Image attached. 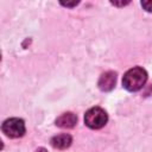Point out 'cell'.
I'll return each instance as SVG.
<instances>
[{"instance_id":"obj_1","label":"cell","mask_w":152,"mask_h":152,"mask_svg":"<svg viewBox=\"0 0 152 152\" xmlns=\"http://www.w3.org/2000/svg\"><path fill=\"white\" fill-rule=\"evenodd\" d=\"M147 81V72L141 66H134L129 69L122 77V86L128 91L140 90Z\"/></svg>"},{"instance_id":"obj_2","label":"cell","mask_w":152,"mask_h":152,"mask_svg":"<svg viewBox=\"0 0 152 152\" xmlns=\"http://www.w3.org/2000/svg\"><path fill=\"white\" fill-rule=\"evenodd\" d=\"M108 121V114L101 107H93L84 114V124L91 129L102 128Z\"/></svg>"},{"instance_id":"obj_3","label":"cell","mask_w":152,"mask_h":152,"mask_svg":"<svg viewBox=\"0 0 152 152\" xmlns=\"http://www.w3.org/2000/svg\"><path fill=\"white\" fill-rule=\"evenodd\" d=\"M1 129L5 133V135H7L8 138H13V139L23 137L26 132L25 122L23 119H19V118L6 119L1 125Z\"/></svg>"},{"instance_id":"obj_4","label":"cell","mask_w":152,"mask_h":152,"mask_svg":"<svg viewBox=\"0 0 152 152\" xmlns=\"http://www.w3.org/2000/svg\"><path fill=\"white\" fill-rule=\"evenodd\" d=\"M115 82H116V72L106 71L100 76L97 86L102 91H110L115 87Z\"/></svg>"},{"instance_id":"obj_5","label":"cell","mask_w":152,"mask_h":152,"mask_svg":"<svg viewBox=\"0 0 152 152\" xmlns=\"http://www.w3.org/2000/svg\"><path fill=\"white\" fill-rule=\"evenodd\" d=\"M55 124H56V126H58L61 128H72L77 124V116L72 112H66V113H63L62 115H59L56 119Z\"/></svg>"},{"instance_id":"obj_6","label":"cell","mask_w":152,"mask_h":152,"mask_svg":"<svg viewBox=\"0 0 152 152\" xmlns=\"http://www.w3.org/2000/svg\"><path fill=\"white\" fill-rule=\"evenodd\" d=\"M71 142H72V137L66 133L57 134V135L52 137L50 140L51 146L57 150H65L71 145Z\"/></svg>"},{"instance_id":"obj_7","label":"cell","mask_w":152,"mask_h":152,"mask_svg":"<svg viewBox=\"0 0 152 152\" xmlns=\"http://www.w3.org/2000/svg\"><path fill=\"white\" fill-rule=\"evenodd\" d=\"M141 6L145 11L147 12H152V0H146V1H141Z\"/></svg>"},{"instance_id":"obj_8","label":"cell","mask_w":152,"mask_h":152,"mask_svg":"<svg viewBox=\"0 0 152 152\" xmlns=\"http://www.w3.org/2000/svg\"><path fill=\"white\" fill-rule=\"evenodd\" d=\"M78 2L80 1H72V2H63V1H61V5L65 6V7H74L76 5H78Z\"/></svg>"},{"instance_id":"obj_9","label":"cell","mask_w":152,"mask_h":152,"mask_svg":"<svg viewBox=\"0 0 152 152\" xmlns=\"http://www.w3.org/2000/svg\"><path fill=\"white\" fill-rule=\"evenodd\" d=\"M110 4H112V5H114V6H125V5H128V4H129V1H121V2L110 1Z\"/></svg>"},{"instance_id":"obj_10","label":"cell","mask_w":152,"mask_h":152,"mask_svg":"<svg viewBox=\"0 0 152 152\" xmlns=\"http://www.w3.org/2000/svg\"><path fill=\"white\" fill-rule=\"evenodd\" d=\"M34 152H48V150H45L44 147H38V148H37Z\"/></svg>"}]
</instances>
